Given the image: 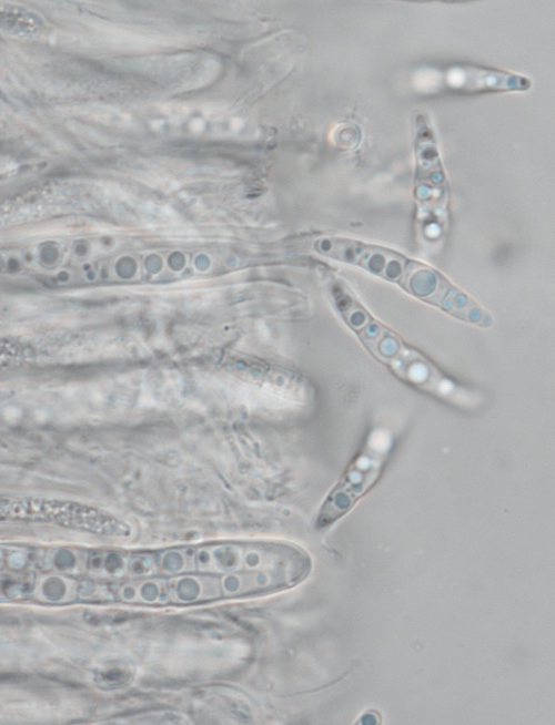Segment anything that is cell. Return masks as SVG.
<instances>
[{
  "instance_id": "2",
  "label": "cell",
  "mask_w": 555,
  "mask_h": 725,
  "mask_svg": "<svg viewBox=\"0 0 555 725\" xmlns=\"http://www.w3.org/2000/svg\"><path fill=\"white\" fill-rule=\"evenodd\" d=\"M392 445L393 439L389 431H371L362 449L325 499L316 518L317 529H325L339 520L375 484L389 459Z\"/></svg>"
},
{
  "instance_id": "3",
  "label": "cell",
  "mask_w": 555,
  "mask_h": 725,
  "mask_svg": "<svg viewBox=\"0 0 555 725\" xmlns=\"http://www.w3.org/2000/svg\"><path fill=\"white\" fill-rule=\"evenodd\" d=\"M0 520L46 521L104 535H124L129 532L124 522L100 509L39 497L0 496Z\"/></svg>"
},
{
  "instance_id": "1",
  "label": "cell",
  "mask_w": 555,
  "mask_h": 725,
  "mask_svg": "<svg viewBox=\"0 0 555 725\" xmlns=\"http://www.w3.org/2000/svg\"><path fill=\"white\" fill-rule=\"evenodd\" d=\"M343 312L364 346L405 381L451 401L460 392L423 355L406 346L398 336L372 318L360 305Z\"/></svg>"
}]
</instances>
